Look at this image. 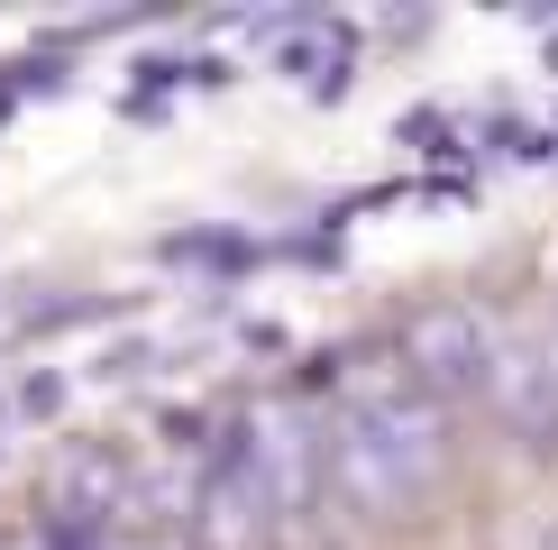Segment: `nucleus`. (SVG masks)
<instances>
[{
  "instance_id": "4",
  "label": "nucleus",
  "mask_w": 558,
  "mask_h": 550,
  "mask_svg": "<svg viewBox=\"0 0 558 550\" xmlns=\"http://www.w3.org/2000/svg\"><path fill=\"white\" fill-rule=\"evenodd\" d=\"M202 541L211 550H257L275 523H284V504L266 495V477H257V458H247V441H220L211 458V477H202Z\"/></svg>"
},
{
  "instance_id": "2",
  "label": "nucleus",
  "mask_w": 558,
  "mask_h": 550,
  "mask_svg": "<svg viewBox=\"0 0 558 550\" xmlns=\"http://www.w3.org/2000/svg\"><path fill=\"white\" fill-rule=\"evenodd\" d=\"M403 367L430 385L439 404L449 395H495V367H504L495 321H485L476 303H422L403 321Z\"/></svg>"
},
{
  "instance_id": "3",
  "label": "nucleus",
  "mask_w": 558,
  "mask_h": 550,
  "mask_svg": "<svg viewBox=\"0 0 558 550\" xmlns=\"http://www.w3.org/2000/svg\"><path fill=\"white\" fill-rule=\"evenodd\" d=\"M239 441H247V458H257V477H266V495L284 504V514H302V504L320 495V477H330V441H320L293 404H257V412L239 422Z\"/></svg>"
},
{
  "instance_id": "5",
  "label": "nucleus",
  "mask_w": 558,
  "mask_h": 550,
  "mask_svg": "<svg viewBox=\"0 0 558 550\" xmlns=\"http://www.w3.org/2000/svg\"><path fill=\"white\" fill-rule=\"evenodd\" d=\"M37 550H92V533H83V514H64V523H56V533H46Z\"/></svg>"
},
{
  "instance_id": "1",
  "label": "nucleus",
  "mask_w": 558,
  "mask_h": 550,
  "mask_svg": "<svg viewBox=\"0 0 558 550\" xmlns=\"http://www.w3.org/2000/svg\"><path fill=\"white\" fill-rule=\"evenodd\" d=\"M449 468V404L403 367V349L366 358L339 376V422H330V477L357 514H403L430 477Z\"/></svg>"
}]
</instances>
